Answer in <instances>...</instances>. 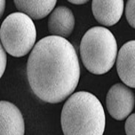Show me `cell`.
<instances>
[{
  "mask_svg": "<svg viewBox=\"0 0 135 135\" xmlns=\"http://www.w3.org/2000/svg\"><path fill=\"white\" fill-rule=\"evenodd\" d=\"M80 72L73 45L65 38L54 35L37 42L26 66L32 92L41 100L50 103L61 102L74 92Z\"/></svg>",
  "mask_w": 135,
  "mask_h": 135,
  "instance_id": "cell-1",
  "label": "cell"
},
{
  "mask_svg": "<svg viewBox=\"0 0 135 135\" xmlns=\"http://www.w3.org/2000/svg\"><path fill=\"white\" fill-rule=\"evenodd\" d=\"M61 125L64 135H103L105 128L103 105L91 93H75L64 105Z\"/></svg>",
  "mask_w": 135,
  "mask_h": 135,
  "instance_id": "cell-2",
  "label": "cell"
},
{
  "mask_svg": "<svg viewBox=\"0 0 135 135\" xmlns=\"http://www.w3.org/2000/svg\"><path fill=\"white\" fill-rule=\"evenodd\" d=\"M117 53L115 38L109 30L103 26L91 28L81 39L80 57L84 66L92 74L107 73L115 63Z\"/></svg>",
  "mask_w": 135,
  "mask_h": 135,
  "instance_id": "cell-3",
  "label": "cell"
},
{
  "mask_svg": "<svg viewBox=\"0 0 135 135\" xmlns=\"http://www.w3.org/2000/svg\"><path fill=\"white\" fill-rule=\"evenodd\" d=\"M0 38L3 48L9 55L23 57L29 53L35 43V25L25 13H12L2 22Z\"/></svg>",
  "mask_w": 135,
  "mask_h": 135,
  "instance_id": "cell-4",
  "label": "cell"
},
{
  "mask_svg": "<svg viewBox=\"0 0 135 135\" xmlns=\"http://www.w3.org/2000/svg\"><path fill=\"white\" fill-rule=\"evenodd\" d=\"M134 95L121 83L114 84L106 96V108L109 114L117 120L127 118L134 107Z\"/></svg>",
  "mask_w": 135,
  "mask_h": 135,
  "instance_id": "cell-5",
  "label": "cell"
},
{
  "mask_svg": "<svg viewBox=\"0 0 135 135\" xmlns=\"http://www.w3.org/2000/svg\"><path fill=\"white\" fill-rule=\"evenodd\" d=\"M0 108V135H25V121L20 109L7 101H1Z\"/></svg>",
  "mask_w": 135,
  "mask_h": 135,
  "instance_id": "cell-6",
  "label": "cell"
},
{
  "mask_svg": "<svg viewBox=\"0 0 135 135\" xmlns=\"http://www.w3.org/2000/svg\"><path fill=\"white\" fill-rule=\"evenodd\" d=\"M116 68L122 81L130 87L135 88V40L127 42L120 48Z\"/></svg>",
  "mask_w": 135,
  "mask_h": 135,
  "instance_id": "cell-7",
  "label": "cell"
},
{
  "mask_svg": "<svg viewBox=\"0 0 135 135\" xmlns=\"http://www.w3.org/2000/svg\"><path fill=\"white\" fill-rule=\"evenodd\" d=\"M92 11L99 23L107 26L115 25L122 17L124 11V1L93 0Z\"/></svg>",
  "mask_w": 135,
  "mask_h": 135,
  "instance_id": "cell-8",
  "label": "cell"
},
{
  "mask_svg": "<svg viewBox=\"0 0 135 135\" xmlns=\"http://www.w3.org/2000/svg\"><path fill=\"white\" fill-rule=\"evenodd\" d=\"M75 19L69 8L59 6L50 14L48 19V30L51 34L57 37H69L74 30Z\"/></svg>",
  "mask_w": 135,
  "mask_h": 135,
  "instance_id": "cell-9",
  "label": "cell"
},
{
  "mask_svg": "<svg viewBox=\"0 0 135 135\" xmlns=\"http://www.w3.org/2000/svg\"><path fill=\"white\" fill-rule=\"evenodd\" d=\"M14 4L19 11L34 19L43 18L53 10L57 1H20L15 0Z\"/></svg>",
  "mask_w": 135,
  "mask_h": 135,
  "instance_id": "cell-10",
  "label": "cell"
},
{
  "mask_svg": "<svg viewBox=\"0 0 135 135\" xmlns=\"http://www.w3.org/2000/svg\"><path fill=\"white\" fill-rule=\"evenodd\" d=\"M125 14L128 22L132 27L135 28V1H128L125 8Z\"/></svg>",
  "mask_w": 135,
  "mask_h": 135,
  "instance_id": "cell-11",
  "label": "cell"
},
{
  "mask_svg": "<svg viewBox=\"0 0 135 135\" xmlns=\"http://www.w3.org/2000/svg\"><path fill=\"white\" fill-rule=\"evenodd\" d=\"M125 132L126 135H135V113L127 118L125 122Z\"/></svg>",
  "mask_w": 135,
  "mask_h": 135,
  "instance_id": "cell-12",
  "label": "cell"
},
{
  "mask_svg": "<svg viewBox=\"0 0 135 135\" xmlns=\"http://www.w3.org/2000/svg\"><path fill=\"white\" fill-rule=\"evenodd\" d=\"M7 64V56L4 49L1 46V77L4 73L5 69Z\"/></svg>",
  "mask_w": 135,
  "mask_h": 135,
  "instance_id": "cell-13",
  "label": "cell"
},
{
  "mask_svg": "<svg viewBox=\"0 0 135 135\" xmlns=\"http://www.w3.org/2000/svg\"><path fill=\"white\" fill-rule=\"evenodd\" d=\"M69 2L76 5H81L87 3L88 1H69Z\"/></svg>",
  "mask_w": 135,
  "mask_h": 135,
  "instance_id": "cell-14",
  "label": "cell"
},
{
  "mask_svg": "<svg viewBox=\"0 0 135 135\" xmlns=\"http://www.w3.org/2000/svg\"><path fill=\"white\" fill-rule=\"evenodd\" d=\"M5 5H6V2L5 1H1V16H2L4 11L5 8Z\"/></svg>",
  "mask_w": 135,
  "mask_h": 135,
  "instance_id": "cell-15",
  "label": "cell"
}]
</instances>
